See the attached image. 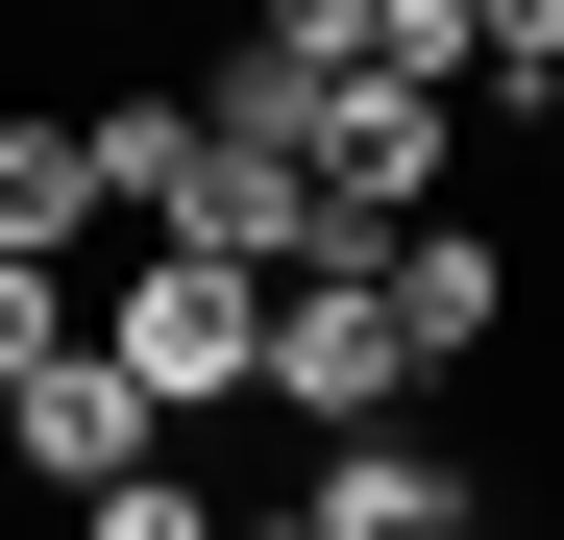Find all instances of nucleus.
I'll list each match as a JSON object with an SVG mask.
<instances>
[{"instance_id": "nucleus-12", "label": "nucleus", "mask_w": 564, "mask_h": 540, "mask_svg": "<svg viewBox=\"0 0 564 540\" xmlns=\"http://www.w3.org/2000/svg\"><path fill=\"white\" fill-rule=\"evenodd\" d=\"M246 540H319V516H246Z\"/></svg>"}, {"instance_id": "nucleus-3", "label": "nucleus", "mask_w": 564, "mask_h": 540, "mask_svg": "<svg viewBox=\"0 0 564 540\" xmlns=\"http://www.w3.org/2000/svg\"><path fill=\"white\" fill-rule=\"evenodd\" d=\"M466 123H491V99H417V74H344V99H319V197H344L368 246H393V222H442Z\"/></svg>"}, {"instance_id": "nucleus-9", "label": "nucleus", "mask_w": 564, "mask_h": 540, "mask_svg": "<svg viewBox=\"0 0 564 540\" xmlns=\"http://www.w3.org/2000/svg\"><path fill=\"white\" fill-rule=\"evenodd\" d=\"M74 540H246V516H221V492H197V467H172V442H148V467H123V492H74Z\"/></svg>"}, {"instance_id": "nucleus-8", "label": "nucleus", "mask_w": 564, "mask_h": 540, "mask_svg": "<svg viewBox=\"0 0 564 540\" xmlns=\"http://www.w3.org/2000/svg\"><path fill=\"white\" fill-rule=\"evenodd\" d=\"M393 320H417V369H491L516 344V246L491 222H393Z\"/></svg>"}, {"instance_id": "nucleus-5", "label": "nucleus", "mask_w": 564, "mask_h": 540, "mask_svg": "<svg viewBox=\"0 0 564 540\" xmlns=\"http://www.w3.org/2000/svg\"><path fill=\"white\" fill-rule=\"evenodd\" d=\"M295 516H319V540H491V467H466V442H417V418H368V442H319Z\"/></svg>"}, {"instance_id": "nucleus-1", "label": "nucleus", "mask_w": 564, "mask_h": 540, "mask_svg": "<svg viewBox=\"0 0 564 540\" xmlns=\"http://www.w3.org/2000/svg\"><path fill=\"white\" fill-rule=\"evenodd\" d=\"M417 320H393V246L368 270H270V393L246 418H295V442H368V418H417Z\"/></svg>"}, {"instance_id": "nucleus-10", "label": "nucleus", "mask_w": 564, "mask_h": 540, "mask_svg": "<svg viewBox=\"0 0 564 540\" xmlns=\"http://www.w3.org/2000/svg\"><path fill=\"white\" fill-rule=\"evenodd\" d=\"M74 344H99V320H74V270H25V246H0V393H50Z\"/></svg>"}, {"instance_id": "nucleus-4", "label": "nucleus", "mask_w": 564, "mask_h": 540, "mask_svg": "<svg viewBox=\"0 0 564 540\" xmlns=\"http://www.w3.org/2000/svg\"><path fill=\"white\" fill-rule=\"evenodd\" d=\"M148 442H172V393L123 369V344H74L50 393H0V467H25V492H123Z\"/></svg>"}, {"instance_id": "nucleus-2", "label": "nucleus", "mask_w": 564, "mask_h": 540, "mask_svg": "<svg viewBox=\"0 0 564 540\" xmlns=\"http://www.w3.org/2000/svg\"><path fill=\"white\" fill-rule=\"evenodd\" d=\"M99 344L172 393V442H197V418H246V393H270V270H221V246H123Z\"/></svg>"}, {"instance_id": "nucleus-7", "label": "nucleus", "mask_w": 564, "mask_h": 540, "mask_svg": "<svg viewBox=\"0 0 564 540\" xmlns=\"http://www.w3.org/2000/svg\"><path fill=\"white\" fill-rule=\"evenodd\" d=\"M0 246H25V270L123 246V222H99V123H74V99H0Z\"/></svg>"}, {"instance_id": "nucleus-6", "label": "nucleus", "mask_w": 564, "mask_h": 540, "mask_svg": "<svg viewBox=\"0 0 564 540\" xmlns=\"http://www.w3.org/2000/svg\"><path fill=\"white\" fill-rule=\"evenodd\" d=\"M74 123H99V222H123V246H172V222H197V172H221V99L123 74V99H74Z\"/></svg>"}, {"instance_id": "nucleus-11", "label": "nucleus", "mask_w": 564, "mask_h": 540, "mask_svg": "<svg viewBox=\"0 0 564 540\" xmlns=\"http://www.w3.org/2000/svg\"><path fill=\"white\" fill-rule=\"evenodd\" d=\"M466 50H491V123H540V99H564V0H466Z\"/></svg>"}]
</instances>
